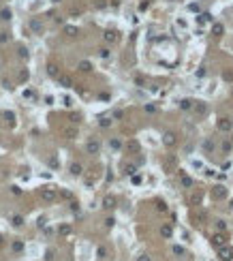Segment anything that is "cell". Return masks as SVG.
<instances>
[{"label": "cell", "instance_id": "obj_1", "mask_svg": "<svg viewBox=\"0 0 233 261\" xmlns=\"http://www.w3.org/2000/svg\"><path fill=\"white\" fill-rule=\"evenodd\" d=\"M218 259H220V261H233V251L227 246V244L218 248Z\"/></svg>", "mask_w": 233, "mask_h": 261}, {"label": "cell", "instance_id": "obj_2", "mask_svg": "<svg viewBox=\"0 0 233 261\" xmlns=\"http://www.w3.org/2000/svg\"><path fill=\"white\" fill-rule=\"evenodd\" d=\"M210 242H212V246L220 248V246H225V244H227V238H225V233H214Z\"/></svg>", "mask_w": 233, "mask_h": 261}, {"label": "cell", "instance_id": "obj_3", "mask_svg": "<svg viewBox=\"0 0 233 261\" xmlns=\"http://www.w3.org/2000/svg\"><path fill=\"white\" fill-rule=\"evenodd\" d=\"M218 128L225 130V133H227V130H231V120H227V118H220V120H218Z\"/></svg>", "mask_w": 233, "mask_h": 261}, {"label": "cell", "instance_id": "obj_4", "mask_svg": "<svg viewBox=\"0 0 233 261\" xmlns=\"http://www.w3.org/2000/svg\"><path fill=\"white\" fill-rule=\"evenodd\" d=\"M195 111H197L199 116H205V113H208V105H205L203 101H199L197 105H195Z\"/></svg>", "mask_w": 233, "mask_h": 261}, {"label": "cell", "instance_id": "obj_5", "mask_svg": "<svg viewBox=\"0 0 233 261\" xmlns=\"http://www.w3.org/2000/svg\"><path fill=\"white\" fill-rule=\"evenodd\" d=\"M195 218H197V220H199V223H201V225H203V223H205V220H208V214H205V212H203V210H199V212H197V214H195Z\"/></svg>", "mask_w": 233, "mask_h": 261}, {"label": "cell", "instance_id": "obj_6", "mask_svg": "<svg viewBox=\"0 0 233 261\" xmlns=\"http://www.w3.org/2000/svg\"><path fill=\"white\" fill-rule=\"evenodd\" d=\"M173 255H180V257H184V255H186V248H184V246H177V244H175V246H173Z\"/></svg>", "mask_w": 233, "mask_h": 261}, {"label": "cell", "instance_id": "obj_7", "mask_svg": "<svg viewBox=\"0 0 233 261\" xmlns=\"http://www.w3.org/2000/svg\"><path fill=\"white\" fill-rule=\"evenodd\" d=\"M212 195H214V197H218V199L225 197V186H216V193H212Z\"/></svg>", "mask_w": 233, "mask_h": 261}, {"label": "cell", "instance_id": "obj_8", "mask_svg": "<svg viewBox=\"0 0 233 261\" xmlns=\"http://www.w3.org/2000/svg\"><path fill=\"white\" fill-rule=\"evenodd\" d=\"M191 165L195 167V169H203V163H201V161H193Z\"/></svg>", "mask_w": 233, "mask_h": 261}, {"label": "cell", "instance_id": "obj_9", "mask_svg": "<svg viewBox=\"0 0 233 261\" xmlns=\"http://www.w3.org/2000/svg\"><path fill=\"white\" fill-rule=\"evenodd\" d=\"M165 144H169V146L173 144V135H171V133H167V135H165Z\"/></svg>", "mask_w": 233, "mask_h": 261}, {"label": "cell", "instance_id": "obj_10", "mask_svg": "<svg viewBox=\"0 0 233 261\" xmlns=\"http://www.w3.org/2000/svg\"><path fill=\"white\" fill-rule=\"evenodd\" d=\"M216 227H218V229H220V231H223V229H225V227H227V225H225V220H216Z\"/></svg>", "mask_w": 233, "mask_h": 261}, {"label": "cell", "instance_id": "obj_11", "mask_svg": "<svg viewBox=\"0 0 233 261\" xmlns=\"http://www.w3.org/2000/svg\"><path fill=\"white\" fill-rule=\"evenodd\" d=\"M162 236H165V238L171 236V229H169V227H165V229H162Z\"/></svg>", "mask_w": 233, "mask_h": 261}, {"label": "cell", "instance_id": "obj_12", "mask_svg": "<svg viewBox=\"0 0 233 261\" xmlns=\"http://www.w3.org/2000/svg\"><path fill=\"white\" fill-rule=\"evenodd\" d=\"M139 261H150V257H148V255H141V257H139Z\"/></svg>", "mask_w": 233, "mask_h": 261}]
</instances>
